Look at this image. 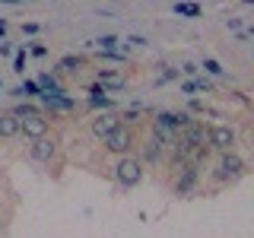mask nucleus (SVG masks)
Wrapping results in <instances>:
<instances>
[{
  "label": "nucleus",
  "mask_w": 254,
  "mask_h": 238,
  "mask_svg": "<svg viewBox=\"0 0 254 238\" xmlns=\"http://www.w3.org/2000/svg\"><path fill=\"white\" fill-rule=\"evenodd\" d=\"M115 178L121 187H137L143 181V162L137 156H118L115 162Z\"/></svg>",
  "instance_id": "nucleus-1"
},
{
  "label": "nucleus",
  "mask_w": 254,
  "mask_h": 238,
  "mask_svg": "<svg viewBox=\"0 0 254 238\" xmlns=\"http://www.w3.org/2000/svg\"><path fill=\"white\" fill-rule=\"evenodd\" d=\"M206 143H210V149H216V153H235L238 133H235L232 124H210L206 127Z\"/></svg>",
  "instance_id": "nucleus-2"
},
{
  "label": "nucleus",
  "mask_w": 254,
  "mask_h": 238,
  "mask_svg": "<svg viewBox=\"0 0 254 238\" xmlns=\"http://www.w3.org/2000/svg\"><path fill=\"white\" fill-rule=\"evenodd\" d=\"M133 143H137V140H133V130L127 124H121V127H115V130L102 140V146H105L108 153H115V156H130Z\"/></svg>",
  "instance_id": "nucleus-3"
},
{
  "label": "nucleus",
  "mask_w": 254,
  "mask_h": 238,
  "mask_svg": "<svg viewBox=\"0 0 254 238\" xmlns=\"http://www.w3.org/2000/svg\"><path fill=\"white\" fill-rule=\"evenodd\" d=\"M245 172H248V165H245V159L238 153H219V162H216V178L219 181H238Z\"/></svg>",
  "instance_id": "nucleus-4"
},
{
  "label": "nucleus",
  "mask_w": 254,
  "mask_h": 238,
  "mask_svg": "<svg viewBox=\"0 0 254 238\" xmlns=\"http://www.w3.org/2000/svg\"><path fill=\"white\" fill-rule=\"evenodd\" d=\"M48 130H51V121H48L45 111H35V115H29V118H22V121H19V133H22L29 143L48 137Z\"/></svg>",
  "instance_id": "nucleus-5"
},
{
  "label": "nucleus",
  "mask_w": 254,
  "mask_h": 238,
  "mask_svg": "<svg viewBox=\"0 0 254 238\" xmlns=\"http://www.w3.org/2000/svg\"><path fill=\"white\" fill-rule=\"evenodd\" d=\"M29 156H32V162H38V165H51L54 156H58V140H54V137L32 140L29 143Z\"/></svg>",
  "instance_id": "nucleus-6"
},
{
  "label": "nucleus",
  "mask_w": 254,
  "mask_h": 238,
  "mask_svg": "<svg viewBox=\"0 0 254 238\" xmlns=\"http://www.w3.org/2000/svg\"><path fill=\"white\" fill-rule=\"evenodd\" d=\"M197 181H200V165H197V162H185L181 172H178V181H175V194H178V197L190 194V190L197 187Z\"/></svg>",
  "instance_id": "nucleus-7"
},
{
  "label": "nucleus",
  "mask_w": 254,
  "mask_h": 238,
  "mask_svg": "<svg viewBox=\"0 0 254 238\" xmlns=\"http://www.w3.org/2000/svg\"><path fill=\"white\" fill-rule=\"evenodd\" d=\"M140 162H146V165H162L165 162V146L153 133H146L143 143H140Z\"/></svg>",
  "instance_id": "nucleus-8"
},
{
  "label": "nucleus",
  "mask_w": 254,
  "mask_h": 238,
  "mask_svg": "<svg viewBox=\"0 0 254 238\" xmlns=\"http://www.w3.org/2000/svg\"><path fill=\"white\" fill-rule=\"evenodd\" d=\"M121 115H115V111H105V115H99V118H92L89 121V130H92V137L95 140H105L115 127H121Z\"/></svg>",
  "instance_id": "nucleus-9"
},
{
  "label": "nucleus",
  "mask_w": 254,
  "mask_h": 238,
  "mask_svg": "<svg viewBox=\"0 0 254 238\" xmlns=\"http://www.w3.org/2000/svg\"><path fill=\"white\" fill-rule=\"evenodd\" d=\"M38 102H42L48 111H73L76 108V102L67 99L64 92H42V95H38Z\"/></svg>",
  "instance_id": "nucleus-10"
},
{
  "label": "nucleus",
  "mask_w": 254,
  "mask_h": 238,
  "mask_svg": "<svg viewBox=\"0 0 254 238\" xmlns=\"http://www.w3.org/2000/svg\"><path fill=\"white\" fill-rule=\"evenodd\" d=\"M95 79H99V89H124L127 86V76L115 73V70H99Z\"/></svg>",
  "instance_id": "nucleus-11"
},
{
  "label": "nucleus",
  "mask_w": 254,
  "mask_h": 238,
  "mask_svg": "<svg viewBox=\"0 0 254 238\" xmlns=\"http://www.w3.org/2000/svg\"><path fill=\"white\" fill-rule=\"evenodd\" d=\"M13 137H19V118L3 111L0 115V140H13Z\"/></svg>",
  "instance_id": "nucleus-12"
},
{
  "label": "nucleus",
  "mask_w": 254,
  "mask_h": 238,
  "mask_svg": "<svg viewBox=\"0 0 254 238\" xmlns=\"http://www.w3.org/2000/svg\"><path fill=\"white\" fill-rule=\"evenodd\" d=\"M89 105H92V108H115V102H111V95H108L105 89L92 86V92H89Z\"/></svg>",
  "instance_id": "nucleus-13"
},
{
  "label": "nucleus",
  "mask_w": 254,
  "mask_h": 238,
  "mask_svg": "<svg viewBox=\"0 0 254 238\" xmlns=\"http://www.w3.org/2000/svg\"><path fill=\"white\" fill-rule=\"evenodd\" d=\"M79 67H83V58H76V54H67L58 60V73H76Z\"/></svg>",
  "instance_id": "nucleus-14"
},
{
  "label": "nucleus",
  "mask_w": 254,
  "mask_h": 238,
  "mask_svg": "<svg viewBox=\"0 0 254 238\" xmlns=\"http://www.w3.org/2000/svg\"><path fill=\"white\" fill-rule=\"evenodd\" d=\"M35 111H42V108H38V105H32V102H19V105H13V111H10V115H16V118L22 121V118L35 115Z\"/></svg>",
  "instance_id": "nucleus-15"
},
{
  "label": "nucleus",
  "mask_w": 254,
  "mask_h": 238,
  "mask_svg": "<svg viewBox=\"0 0 254 238\" xmlns=\"http://www.w3.org/2000/svg\"><path fill=\"white\" fill-rule=\"evenodd\" d=\"M172 10H175V16H190V19L200 16V6H197V3H175Z\"/></svg>",
  "instance_id": "nucleus-16"
},
{
  "label": "nucleus",
  "mask_w": 254,
  "mask_h": 238,
  "mask_svg": "<svg viewBox=\"0 0 254 238\" xmlns=\"http://www.w3.org/2000/svg\"><path fill=\"white\" fill-rule=\"evenodd\" d=\"M92 45H99L102 54H111V51H115V45H118V38H115V35H102V38H95Z\"/></svg>",
  "instance_id": "nucleus-17"
},
{
  "label": "nucleus",
  "mask_w": 254,
  "mask_h": 238,
  "mask_svg": "<svg viewBox=\"0 0 254 238\" xmlns=\"http://www.w3.org/2000/svg\"><path fill=\"white\" fill-rule=\"evenodd\" d=\"M203 70H206L210 76H226V70H222V67H219V60H213V58H206V60H203Z\"/></svg>",
  "instance_id": "nucleus-18"
},
{
  "label": "nucleus",
  "mask_w": 254,
  "mask_h": 238,
  "mask_svg": "<svg viewBox=\"0 0 254 238\" xmlns=\"http://www.w3.org/2000/svg\"><path fill=\"white\" fill-rule=\"evenodd\" d=\"M203 111H206V105H203V102H197V99H190V102H188V111H185V115L190 118V115H203Z\"/></svg>",
  "instance_id": "nucleus-19"
},
{
  "label": "nucleus",
  "mask_w": 254,
  "mask_h": 238,
  "mask_svg": "<svg viewBox=\"0 0 254 238\" xmlns=\"http://www.w3.org/2000/svg\"><path fill=\"white\" fill-rule=\"evenodd\" d=\"M42 95V89H38V83H26V86H19V89H16V95Z\"/></svg>",
  "instance_id": "nucleus-20"
},
{
  "label": "nucleus",
  "mask_w": 254,
  "mask_h": 238,
  "mask_svg": "<svg viewBox=\"0 0 254 238\" xmlns=\"http://www.w3.org/2000/svg\"><path fill=\"white\" fill-rule=\"evenodd\" d=\"M226 29L238 32V29H242V19H238V16H229V19H226Z\"/></svg>",
  "instance_id": "nucleus-21"
},
{
  "label": "nucleus",
  "mask_w": 254,
  "mask_h": 238,
  "mask_svg": "<svg viewBox=\"0 0 254 238\" xmlns=\"http://www.w3.org/2000/svg\"><path fill=\"white\" fill-rule=\"evenodd\" d=\"M32 54H35V58H45L48 48H45V45H38V42H32Z\"/></svg>",
  "instance_id": "nucleus-22"
},
{
  "label": "nucleus",
  "mask_w": 254,
  "mask_h": 238,
  "mask_svg": "<svg viewBox=\"0 0 254 238\" xmlns=\"http://www.w3.org/2000/svg\"><path fill=\"white\" fill-rule=\"evenodd\" d=\"M175 76H178V70H175V67H162V79H175Z\"/></svg>",
  "instance_id": "nucleus-23"
},
{
  "label": "nucleus",
  "mask_w": 254,
  "mask_h": 238,
  "mask_svg": "<svg viewBox=\"0 0 254 238\" xmlns=\"http://www.w3.org/2000/svg\"><path fill=\"white\" fill-rule=\"evenodd\" d=\"M22 32H26V35H35V32H38V22H26Z\"/></svg>",
  "instance_id": "nucleus-24"
},
{
  "label": "nucleus",
  "mask_w": 254,
  "mask_h": 238,
  "mask_svg": "<svg viewBox=\"0 0 254 238\" xmlns=\"http://www.w3.org/2000/svg\"><path fill=\"white\" fill-rule=\"evenodd\" d=\"M185 73H188V76H197L200 70H197V63H185Z\"/></svg>",
  "instance_id": "nucleus-25"
}]
</instances>
